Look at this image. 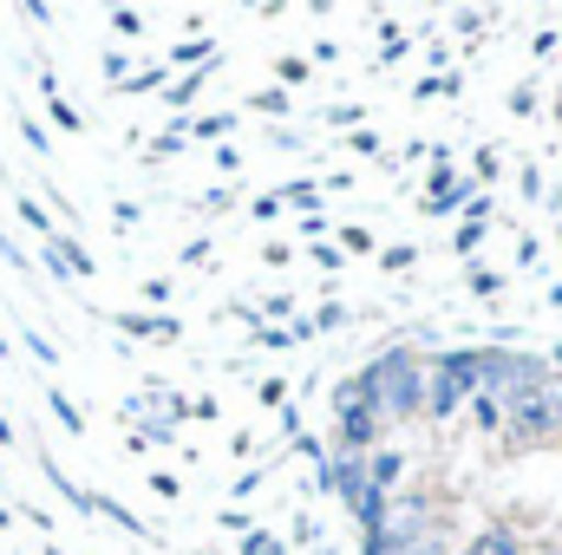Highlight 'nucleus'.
Segmentation results:
<instances>
[{"label":"nucleus","mask_w":562,"mask_h":555,"mask_svg":"<svg viewBox=\"0 0 562 555\" xmlns=\"http://www.w3.org/2000/svg\"><path fill=\"white\" fill-rule=\"evenodd\" d=\"M360 386H367V399H373L380 424L425 412V380H419V366H413V353H406V347L380 353V360H373V366L360 373Z\"/></svg>","instance_id":"f257e3e1"},{"label":"nucleus","mask_w":562,"mask_h":555,"mask_svg":"<svg viewBox=\"0 0 562 555\" xmlns=\"http://www.w3.org/2000/svg\"><path fill=\"white\" fill-rule=\"evenodd\" d=\"M484 386V353H438V380L425 386V412H458Z\"/></svg>","instance_id":"f03ea898"},{"label":"nucleus","mask_w":562,"mask_h":555,"mask_svg":"<svg viewBox=\"0 0 562 555\" xmlns=\"http://www.w3.org/2000/svg\"><path fill=\"white\" fill-rule=\"evenodd\" d=\"M334 412H340V451H373V438H380V412H373V399H367V386L360 380H347L340 386V399H334Z\"/></svg>","instance_id":"7ed1b4c3"},{"label":"nucleus","mask_w":562,"mask_h":555,"mask_svg":"<svg viewBox=\"0 0 562 555\" xmlns=\"http://www.w3.org/2000/svg\"><path fill=\"white\" fill-rule=\"evenodd\" d=\"M400 471H406V457H400L393 444H373V451H367V477H373V490L400 484Z\"/></svg>","instance_id":"20e7f679"},{"label":"nucleus","mask_w":562,"mask_h":555,"mask_svg":"<svg viewBox=\"0 0 562 555\" xmlns=\"http://www.w3.org/2000/svg\"><path fill=\"white\" fill-rule=\"evenodd\" d=\"M119 327L138 340H177V320H150V314H119Z\"/></svg>","instance_id":"39448f33"},{"label":"nucleus","mask_w":562,"mask_h":555,"mask_svg":"<svg viewBox=\"0 0 562 555\" xmlns=\"http://www.w3.org/2000/svg\"><path fill=\"white\" fill-rule=\"evenodd\" d=\"M464 555H517V536H510V530H484Z\"/></svg>","instance_id":"423d86ee"},{"label":"nucleus","mask_w":562,"mask_h":555,"mask_svg":"<svg viewBox=\"0 0 562 555\" xmlns=\"http://www.w3.org/2000/svg\"><path fill=\"white\" fill-rule=\"evenodd\" d=\"M46 406H53V418H59V424H66V431H72V438H79V431H86V418H79V406H72V399H66V393H46Z\"/></svg>","instance_id":"0eeeda50"},{"label":"nucleus","mask_w":562,"mask_h":555,"mask_svg":"<svg viewBox=\"0 0 562 555\" xmlns=\"http://www.w3.org/2000/svg\"><path fill=\"white\" fill-rule=\"evenodd\" d=\"M243 555H288V550H281V536H269V530H249Z\"/></svg>","instance_id":"6e6552de"},{"label":"nucleus","mask_w":562,"mask_h":555,"mask_svg":"<svg viewBox=\"0 0 562 555\" xmlns=\"http://www.w3.org/2000/svg\"><path fill=\"white\" fill-rule=\"evenodd\" d=\"M236 125V112H210V118H196V138H223Z\"/></svg>","instance_id":"1a4fd4ad"},{"label":"nucleus","mask_w":562,"mask_h":555,"mask_svg":"<svg viewBox=\"0 0 562 555\" xmlns=\"http://www.w3.org/2000/svg\"><path fill=\"white\" fill-rule=\"evenodd\" d=\"M256 347H269V353H288V347H294V333H281V327H256Z\"/></svg>","instance_id":"9d476101"},{"label":"nucleus","mask_w":562,"mask_h":555,"mask_svg":"<svg viewBox=\"0 0 562 555\" xmlns=\"http://www.w3.org/2000/svg\"><path fill=\"white\" fill-rule=\"evenodd\" d=\"M281 203H294V209H307V216H314V183H288V190H281Z\"/></svg>","instance_id":"9b49d317"},{"label":"nucleus","mask_w":562,"mask_h":555,"mask_svg":"<svg viewBox=\"0 0 562 555\" xmlns=\"http://www.w3.org/2000/svg\"><path fill=\"white\" fill-rule=\"evenodd\" d=\"M13 203H20V216H26V223H33V229H40V236H53V229H46V209H40V203H33V196H13Z\"/></svg>","instance_id":"f8f14e48"},{"label":"nucleus","mask_w":562,"mask_h":555,"mask_svg":"<svg viewBox=\"0 0 562 555\" xmlns=\"http://www.w3.org/2000/svg\"><path fill=\"white\" fill-rule=\"evenodd\" d=\"M477 242H484V216H471V223L458 229V256H464V249H477Z\"/></svg>","instance_id":"ddd939ff"},{"label":"nucleus","mask_w":562,"mask_h":555,"mask_svg":"<svg viewBox=\"0 0 562 555\" xmlns=\"http://www.w3.org/2000/svg\"><path fill=\"white\" fill-rule=\"evenodd\" d=\"M20 347H33V360H40V366H53V360H59V347H46L40 333H20Z\"/></svg>","instance_id":"4468645a"},{"label":"nucleus","mask_w":562,"mask_h":555,"mask_svg":"<svg viewBox=\"0 0 562 555\" xmlns=\"http://www.w3.org/2000/svg\"><path fill=\"white\" fill-rule=\"evenodd\" d=\"M112 26H119L125 39H138V33H144V20H138V13H132V7H119V13H112Z\"/></svg>","instance_id":"2eb2a0df"},{"label":"nucleus","mask_w":562,"mask_h":555,"mask_svg":"<svg viewBox=\"0 0 562 555\" xmlns=\"http://www.w3.org/2000/svg\"><path fill=\"white\" fill-rule=\"evenodd\" d=\"M196 86H203V72H190L183 86H170V105H190V99H196Z\"/></svg>","instance_id":"dca6fc26"},{"label":"nucleus","mask_w":562,"mask_h":555,"mask_svg":"<svg viewBox=\"0 0 562 555\" xmlns=\"http://www.w3.org/2000/svg\"><path fill=\"white\" fill-rule=\"evenodd\" d=\"M400 555H451V550H445V543H438V536H419V543H413V550H400Z\"/></svg>","instance_id":"f3484780"},{"label":"nucleus","mask_w":562,"mask_h":555,"mask_svg":"<svg viewBox=\"0 0 562 555\" xmlns=\"http://www.w3.org/2000/svg\"><path fill=\"white\" fill-rule=\"evenodd\" d=\"M0 360H7V340H0Z\"/></svg>","instance_id":"a211bd4d"},{"label":"nucleus","mask_w":562,"mask_h":555,"mask_svg":"<svg viewBox=\"0 0 562 555\" xmlns=\"http://www.w3.org/2000/svg\"><path fill=\"white\" fill-rule=\"evenodd\" d=\"M314 555H334V550H314Z\"/></svg>","instance_id":"6ab92c4d"},{"label":"nucleus","mask_w":562,"mask_h":555,"mask_svg":"<svg viewBox=\"0 0 562 555\" xmlns=\"http://www.w3.org/2000/svg\"><path fill=\"white\" fill-rule=\"evenodd\" d=\"M557 555H562V550H557Z\"/></svg>","instance_id":"aec40b11"}]
</instances>
